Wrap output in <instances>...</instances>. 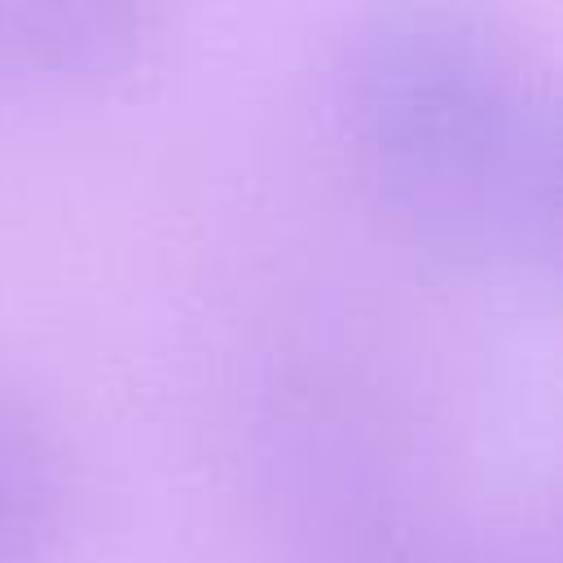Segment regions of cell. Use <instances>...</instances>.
Returning <instances> with one entry per match:
<instances>
[{
  "instance_id": "cell-1",
  "label": "cell",
  "mask_w": 563,
  "mask_h": 563,
  "mask_svg": "<svg viewBox=\"0 0 563 563\" xmlns=\"http://www.w3.org/2000/svg\"><path fill=\"white\" fill-rule=\"evenodd\" d=\"M339 114L365 185L418 242L475 268L550 264L559 106L493 26L387 13L343 62Z\"/></svg>"
},
{
  "instance_id": "cell-2",
  "label": "cell",
  "mask_w": 563,
  "mask_h": 563,
  "mask_svg": "<svg viewBox=\"0 0 563 563\" xmlns=\"http://www.w3.org/2000/svg\"><path fill=\"white\" fill-rule=\"evenodd\" d=\"M141 48L128 4H0V79L92 84L119 75Z\"/></svg>"
},
{
  "instance_id": "cell-3",
  "label": "cell",
  "mask_w": 563,
  "mask_h": 563,
  "mask_svg": "<svg viewBox=\"0 0 563 563\" xmlns=\"http://www.w3.org/2000/svg\"><path fill=\"white\" fill-rule=\"evenodd\" d=\"M62 515V471L44 431L0 396V563H40Z\"/></svg>"
}]
</instances>
